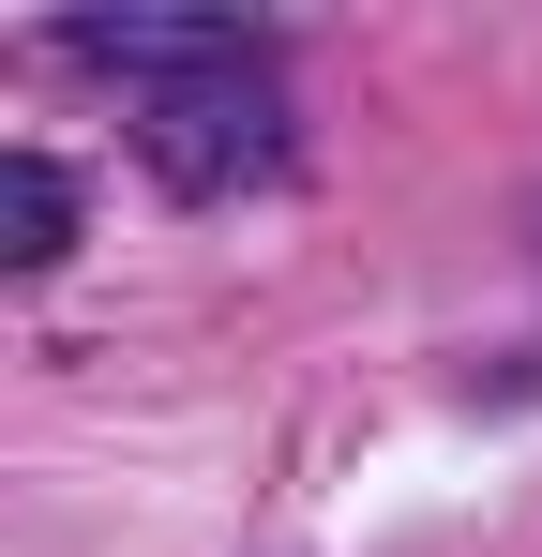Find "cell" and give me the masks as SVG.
Segmentation results:
<instances>
[{
	"label": "cell",
	"mask_w": 542,
	"mask_h": 557,
	"mask_svg": "<svg viewBox=\"0 0 542 557\" xmlns=\"http://www.w3.org/2000/svg\"><path fill=\"white\" fill-rule=\"evenodd\" d=\"M136 151L167 196H242L286 166V76L271 61H226V76H167L136 91Z\"/></svg>",
	"instance_id": "1"
},
{
	"label": "cell",
	"mask_w": 542,
	"mask_h": 557,
	"mask_svg": "<svg viewBox=\"0 0 542 557\" xmlns=\"http://www.w3.org/2000/svg\"><path fill=\"white\" fill-rule=\"evenodd\" d=\"M61 61L167 91V76H226V61H271V46L242 30V15H61Z\"/></svg>",
	"instance_id": "2"
},
{
	"label": "cell",
	"mask_w": 542,
	"mask_h": 557,
	"mask_svg": "<svg viewBox=\"0 0 542 557\" xmlns=\"http://www.w3.org/2000/svg\"><path fill=\"white\" fill-rule=\"evenodd\" d=\"M0 257L15 272H61L76 257V166L61 151H0Z\"/></svg>",
	"instance_id": "3"
}]
</instances>
